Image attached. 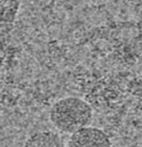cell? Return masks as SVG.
Wrapping results in <instances>:
<instances>
[{"label": "cell", "mask_w": 142, "mask_h": 147, "mask_svg": "<svg viewBox=\"0 0 142 147\" xmlns=\"http://www.w3.org/2000/svg\"><path fill=\"white\" fill-rule=\"evenodd\" d=\"M92 116L91 106L76 97H68L57 101L49 113L51 122L56 129L71 134L88 126Z\"/></svg>", "instance_id": "obj_1"}, {"label": "cell", "mask_w": 142, "mask_h": 147, "mask_svg": "<svg viewBox=\"0 0 142 147\" xmlns=\"http://www.w3.org/2000/svg\"><path fill=\"white\" fill-rule=\"evenodd\" d=\"M68 147H111V142L101 129L85 126L71 134Z\"/></svg>", "instance_id": "obj_2"}, {"label": "cell", "mask_w": 142, "mask_h": 147, "mask_svg": "<svg viewBox=\"0 0 142 147\" xmlns=\"http://www.w3.org/2000/svg\"><path fill=\"white\" fill-rule=\"evenodd\" d=\"M24 147H65L62 138L52 131H39L26 140Z\"/></svg>", "instance_id": "obj_3"}, {"label": "cell", "mask_w": 142, "mask_h": 147, "mask_svg": "<svg viewBox=\"0 0 142 147\" xmlns=\"http://www.w3.org/2000/svg\"><path fill=\"white\" fill-rule=\"evenodd\" d=\"M20 8L19 0H0L1 27L11 25L14 22Z\"/></svg>", "instance_id": "obj_4"}, {"label": "cell", "mask_w": 142, "mask_h": 147, "mask_svg": "<svg viewBox=\"0 0 142 147\" xmlns=\"http://www.w3.org/2000/svg\"><path fill=\"white\" fill-rule=\"evenodd\" d=\"M141 147H142V146H141Z\"/></svg>", "instance_id": "obj_5"}]
</instances>
